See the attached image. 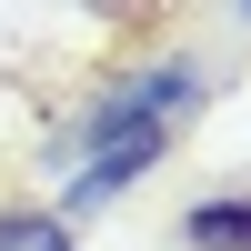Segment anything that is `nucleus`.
Segmentation results:
<instances>
[{
    "label": "nucleus",
    "mask_w": 251,
    "mask_h": 251,
    "mask_svg": "<svg viewBox=\"0 0 251 251\" xmlns=\"http://www.w3.org/2000/svg\"><path fill=\"white\" fill-rule=\"evenodd\" d=\"M231 10H241V20H251V0H231Z\"/></svg>",
    "instance_id": "20e7f679"
},
{
    "label": "nucleus",
    "mask_w": 251,
    "mask_h": 251,
    "mask_svg": "<svg viewBox=\"0 0 251 251\" xmlns=\"http://www.w3.org/2000/svg\"><path fill=\"white\" fill-rule=\"evenodd\" d=\"M181 251H251V191H201L181 201Z\"/></svg>",
    "instance_id": "f03ea898"
},
{
    "label": "nucleus",
    "mask_w": 251,
    "mask_h": 251,
    "mask_svg": "<svg viewBox=\"0 0 251 251\" xmlns=\"http://www.w3.org/2000/svg\"><path fill=\"white\" fill-rule=\"evenodd\" d=\"M201 91H211V71H201L191 50H161V60H141L131 80H111L71 131H50L40 161L71 171V211H100V201H121L131 181H151L161 161H171L181 121L201 111Z\"/></svg>",
    "instance_id": "f257e3e1"
},
{
    "label": "nucleus",
    "mask_w": 251,
    "mask_h": 251,
    "mask_svg": "<svg viewBox=\"0 0 251 251\" xmlns=\"http://www.w3.org/2000/svg\"><path fill=\"white\" fill-rule=\"evenodd\" d=\"M71 211H30V201H10L0 211V251H71Z\"/></svg>",
    "instance_id": "7ed1b4c3"
}]
</instances>
